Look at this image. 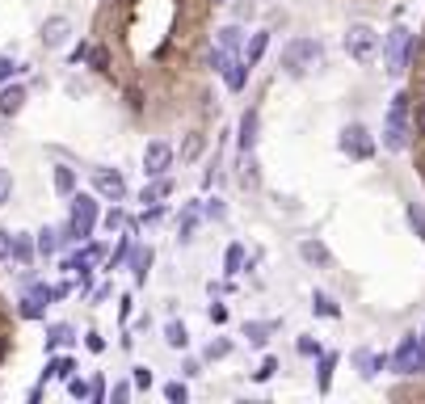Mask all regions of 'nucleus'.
<instances>
[{"instance_id":"obj_18","label":"nucleus","mask_w":425,"mask_h":404,"mask_svg":"<svg viewBox=\"0 0 425 404\" xmlns=\"http://www.w3.org/2000/svg\"><path fill=\"white\" fill-rule=\"evenodd\" d=\"M164 346H169V350H186L189 346V333H186L182 320H169V324H164Z\"/></svg>"},{"instance_id":"obj_31","label":"nucleus","mask_w":425,"mask_h":404,"mask_svg":"<svg viewBox=\"0 0 425 404\" xmlns=\"http://www.w3.org/2000/svg\"><path fill=\"white\" fill-rule=\"evenodd\" d=\"M224 269H228V274H240V269H244V244H228Z\"/></svg>"},{"instance_id":"obj_29","label":"nucleus","mask_w":425,"mask_h":404,"mask_svg":"<svg viewBox=\"0 0 425 404\" xmlns=\"http://www.w3.org/2000/svg\"><path fill=\"white\" fill-rule=\"evenodd\" d=\"M72 371H76L72 358H51L47 362V379H72Z\"/></svg>"},{"instance_id":"obj_26","label":"nucleus","mask_w":425,"mask_h":404,"mask_svg":"<svg viewBox=\"0 0 425 404\" xmlns=\"http://www.w3.org/2000/svg\"><path fill=\"white\" fill-rule=\"evenodd\" d=\"M404 215H409V227L417 232V240H425V207H421V202H409V207H404Z\"/></svg>"},{"instance_id":"obj_35","label":"nucleus","mask_w":425,"mask_h":404,"mask_svg":"<svg viewBox=\"0 0 425 404\" xmlns=\"http://www.w3.org/2000/svg\"><path fill=\"white\" fill-rule=\"evenodd\" d=\"M202 215H206V219H228V207H224V198H206Z\"/></svg>"},{"instance_id":"obj_24","label":"nucleus","mask_w":425,"mask_h":404,"mask_svg":"<svg viewBox=\"0 0 425 404\" xmlns=\"http://www.w3.org/2000/svg\"><path fill=\"white\" fill-rule=\"evenodd\" d=\"M131 269H135V286H143V282H147V269H152V249H135Z\"/></svg>"},{"instance_id":"obj_40","label":"nucleus","mask_w":425,"mask_h":404,"mask_svg":"<svg viewBox=\"0 0 425 404\" xmlns=\"http://www.w3.org/2000/svg\"><path fill=\"white\" fill-rule=\"evenodd\" d=\"M274 371H278V358H266L261 366H257V371H253V375H257V379L266 383V379H274Z\"/></svg>"},{"instance_id":"obj_32","label":"nucleus","mask_w":425,"mask_h":404,"mask_svg":"<svg viewBox=\"0 0 425 404\" xmlns=\"http://www.w3.org/2000/svg\"><path fill=\"white\" fill-rule=\"evenodd\" d=\"M312 312H320V316H329V320H337V304H332L329 295H320V291H316V295H312Z\"/></svg>"},{"instance_id":"obj_28","label":"nucleus","mask_w":425,"mask_h":404,"mask_svg":"<svg viewBox=\"0 0 425 404\" xmlns=\"http://www.w3.org/2000/svg\"><path fill=\"white\" fill-rule=\"evenodd\" d=\"M202 147H206V139H202V135L194 131V135H186V143H182V160H198V156H202Z\"/></svg>"},{"instance_id":"obj_25","label":"nucleus","mask_w":425,"mask_h":404,"mask_svg":"<svg viewBox=\"0 0 425 404\" xmlns=\"http://www.w3.org/2000/svg\"><path fill=\"white\" fill-rule=\"evenodd\" d=\"M332 366H337V354H320V375H316V388H320V392L332 388Z\"/></svg>"},{"instance_id":"obj_11","label":"nucleus","mask_w":425,"mask_h":404,"mask_svg":"<svg viewBox=\"0 0 425 404\" xmlns=\"http://www.w3.org/2000/svg\"><path fill=\"white\" fill-rule=\"evenodd\" d=\"M354 362H358V375H362V379H375V375L392 358H387V354H375V350H358V354H354Z\"/></svg>"},{"instance_id":"obj_49","label":"nucleus","mask_w":425,"mask_h":404,"mask_svg":"<svg viewBox=\"0 0 425 404\" xmlns=\"http://www.w3.org/2000/svg\"><path fill=\"white\" fill-rule=\"evenodd\" d=\"M85 346H89L93 354H101V350H105V337H101V333H89V341H85Z\"/></svg>"},{"instance_id":"obj_37","label":"nucleus","mask_w":425,"mask_h":404,"mask_svg":"<svg viewBox=\"0 0 425 404\" xmlns=\"http://www.w3.org/2000/svg\"><path fill=\"white\" fill-rule=\"evenodd\" d=\"M164 396H169V400H173V404H186V400H189L186 383H177V379H173V383H164Z\"/></svg>"},{"instance_id":"obj_20","label":"nucleus","mask_w":425,"mask_h":404,"mask_svg":"<svg viewBox=\"0 0 425 404\" xmlns=\"http://www.w3.org/2000/svg\"><path fill=\"white\" fill-rule=\"evenodd\" d=\"M59 244H63V232H59V227H43V232H38V244H34V249H38L43 257H51V253H59Z\"/></svg>"},{"instance_id":"obj_33","label":"nucleus","mask_w":425,"mask_h":404,"mask_svg":"<svg viewBox=\"0 0 425 404\" xmlns=\"http://www.w3.org/2000/svg\"><path fill=\"white\" fill-rule=\"evenodd\" d=\"M89 68L93 72H110V51L105 46H89Z\"/></svg>"},{"instance_id":"obj_45","label":"nucleus","mask_w":425,"mask_h":404,"mask_svg":"<svg viewBox=\"0 0 425 404\" xmlns=\"http://www.w3.org/2000/svg\"><path fill=\"white\" fill-rule=\"evenodd\" d=\"M13 72H17V63H13V59H9V55H0V85H4V81H9V76H13Z\"/></svg>"},{"instance_id":"obj_7","label":"nucleus","mask_w":425,"mask_h":404,"mask_svg":"<svg viewBox=\"0 0 425 404\" xmlns=\"http://www.w3.org/2000/svg\"><path fill=\"white\" fill-rule=\"evenodd\" d=\"M341 152L354 156V160H371V156H375V139H371V131H367L362 123H350V127L341 131Z\"/></svg>"},{"instance_id":"obj_46","label":"nucleus","mask_w":425,"mask_h":404,"mask_svg":"<svg viewBox=\"0 0 425 404\" xmlns=\"http://www.w3.org/2000/svg\"><path fill=\"white\" fill-rule=\"evenodd\" d=\"M9 253H13V232H4V227H0V261H4Z\"/></svg>"},{"instance_id":"obj_48","label":"nucleus","mask_w":425,"mask_h":404,"mask_svg":"<svg viewBox=\"0 0 425 404\" xmlns=\"http://www.w3.org/2000/svg\"><path fill=\"white\" fill-rule=\"evenodd\" d=\"M211 320H215V324H228V308H224V304H211Z\"/></svg>"},{"instance_id":"obj_27","label":"nucleus","mask_w":425,"mask_h":404,"mask_svg":"<svg viewBox=\"0 0 425 404\" xmlns=\"http://www.w3.org/2000/svg\"><path fill=\"white\" fill-rule=\"evenodd\" d=\"M194 227H198V207H186V215H182V224H177L182 244H189V240H194Z\"/></svg>"},{"instance_id":"obj_41","label":"nucleus","mask_w":425,"mask_h":404,"mask_svg":"<svg viewBox=\"0 0 425 404\" xmlns=\"http://www.w3.org/2000/svg\"><path fill=\"white\" fill-rule=\"evenodd\" d=\"M13 198V177H9V169H0V207Z\"/></svg>"},{"instance_id":"obj_4","label":"nucleus","mask_w":425,"mask_h":404,"mask_svg":"<svg viewBox=\"0 0 425 404\" xmlns=\"http://www.w3.org/2000/svg\"><path fill=\"white\" fill-rule=\"evenodd\" d=\"M409 55H413V34H409L404 26L387 30V38H383V72H387V76H400V72L409 68Z\"/></svg>"},{"instance_id":"obj_14","label":"nucleus","mask_w":425,"mask_h":404,"mask_svg":"<svg viewBox=\"0 0 425 404\" xmlns=\"http://www.w3.org/2000/svg\"><path fill=\"white\" fill-rule=\"evenodd\" d=\"M257 123H261V118H257V110H244V118H240V152H253V147H257Z\"/></svg>"},{"instance_id":"obj_42","label":"nucleus","mask_w":425,"mask_h":404,"mask_svg":"<svg viewBox=\"0 0 425 404\" xmlns=\"http://www.w3.org/2000/svg\"><path fill=\"white\" fill-rule=\"evenodd\" d=\"M131 388H152V371H147V366H135V375H131Z\"/></svg>"},{"instance_id":"obj_5","label":"nucleus","mask_w":425,"mask_h":404,"mask_svg":"<svg viewBox=\"0 0 425 404\" xmlns=\"http://www.w3.org/2000/svg\"><path fill=\"white\" fill-rule=\"evenodd\" d=\"M345 51H350V59H354V63H375L379 30H375V26H367V21H354V26L345 30Z\"/></svg>"},{"instance_id":"obj_1","label":"nucleus","mask_w":425,"mask_h":404,"mask_svg":"<svg viewBox=\"0 0 425 404\" xmlns=\"http://www.w3.org/2000/svg\"><path fill=\"white\" fill-rule=\"evenodd\" d=\"M325 59V46L316 43V38H295V43H286L283 46V72L286 76H308L316 63Z\"/></svg>"},{"instance_id":"obj_21","label":"nucleus","mask_w":425,"mask_h":404,"mask_svg":"<svg viewBox=\"0 0 425 404\" xmlns=\"http://www.w3.org/2000/svg\"><path fill=\"white\" fill-rule=\"evenodd\" d=\"M9 257H13L17 266H30V261H34V244H30V236H21V232H17V236H13V253H9Z\"/></svg>"},{"instance_id":"obj_12","label":"nucleus","mask_w":425,"mask_h":404,"mask_svg":"<svg viewBox=\"0 0 425 404\" xmlns=\"http://www.w3.org/2000/svg\"><path fill=\"white\" fill-rule=\"evenodd\" d=\"M299 257L308 261V266H332V253L325 240H303L299 244Z\"/></svg>"},{"instance_id":"obj_17","label":"nucleus","mask_w":425,"mask_h":404,"mask_svg":"<svg viewBox=\"0 0 425 404\" xmlns=\"http://www.w3.org/2000/svg\"><path fill=\"white\" fill-rule=\"evenodd\" d=\"M270 333H274V320H248V324H244L248 346H266V341H270Z\"/></svg>"},{"instance_id":"obj_15","label":"nucleus","mask_w":425,"mask_h":404,"mask_svg":"<svg viewBox=\"0 0 425 404\" xmlns=\"http://www.w3.org/2000/svg\"><path fill=\"white\" fill-rule=\"evenodd\" d=\"M21 105H26V89H21V85H9V89H0V114H4V118L21 114Z\"/></svg>"},{"instance_id":"obj_19","label":"nucleus","mask_w":425,"mask_h":404,"mask_svg":"<svg viewBox=\"0 0 425 404\" xmlns=\"http://www.w3.org/2000/svg\"><path fill=\"white\" fill-rule=\"evenodd\" d=\"M266 46H270V34L261 30V34H253V38H248V46H244V55H240V59H244L248 68H257V59L266 55Z\"/></svg>"},{"instance_id":"obj_2","label":"nucleus","mask_w":425,"mask_h":404,"mask_svg":"<svg viewBox=\"0 0 425 404\" xmlns=\"http://www.w3.org/2000/svg\"><path fill=\"white\" fill-rule=\"evenodd\" d=\"M409 93H396L392 97V110H387V127H383V147L387 152H404L409 147Z\"/></svg>"},{"instance_id":"obj_30","label":"nucleus","mask_w":425,"mask_h":404,"mask_svg":"<svg viewBox=\"0 0 425 404\" xmlns=\"http://www.w3.org/2000/svg\"><path fill=\"white\" fill-rule=\"evenodd\" d=\"M215 46H224L228 55H236V51H240V26H224V30H219V43H215Z\"/></svg>"},{"instance_id":"obj_50","label":"nucleus","mask_w":425,"mask_h":404,"mask_svg":"<svg viewBox=\"0 0 425 404\" xmlns=\"http://www.w3.org/2000/svg\"><path fill=\"white\" fill-rule=\"evenodd\" d=\"M114 400H118V404L131 400V383H118V388H114Z\"/></svg>"},{"instance_id":"obj_53","label":"nucleus","mask_w":425,"mask_h":404,"mask_svg":"<svg viewBox=\"0 0 425 404\" xmlns=\"http://www.w3.org/2000/svg\"><path fill=\"white\" fill-rule=\"evenodd\" d=\"M421 341H425V333H421Z\"/></svg>"},{"instance_id":"obj_44","label":"nucleus","mask_w":425,"mask_h":404,"mask_svg":"<svg viewBox=\"0 0 425 404\" xmlns=\"http://www.w3.org/2000/svg\"><path fill=\"white\" fill-rule=\"evenodd\" d=\"M127 224V215H122V211H118V207H114V211H110V215H105V227H110V232H118V227Z\"/></svg>"},{"instance_id":"obj_6","label":"nucleus","mask_w":425,"mask_h":404,"mask_svg":"<svg viewBox=\"0 0 425 404\" xmlns=\"http://www.w3.org/2000/svg\"><path fill=\"white\" fill-rule=\"evenodd\" d=\"M392 366H396L400 375H421V371H425V341L417 337V333H409V337L400 341V350H396Z\"/></svg>"},{"instance_id":"obj_9","label":"nucleus","mask_w":425,"mask_h":404,"mask_svg":"<svg viewBox=\"0 0 425 404\" xmlns=\"http://www.w3.org/2000/svg\"><path fill=\"white\" fill-rule=\"evenodd\" d=\"M93 190L105 202H122L127 198V177L118 169H93Z\"/></svg>"},{"instance_id":"obj_43","label":"nucleus","mask_w":425,"mask_h":404,"mask_svg":"<svg viewBox=\"0 0 425 404\" xmlns=\"http://www.w3.org/2000/svg\"><path fill=\"white\" fill-rule=\"evenodd\" d=\"M295 350H299L303 358H316V354H320V346H316L312 337H299V346H295Z\"/></svg>"},{"instance_id":"obj_22","label":"nucleus","mask_w":425,"mask_h":404,"mask_svg":"<svg viewBox=\"0 0 425 404\" xmlns=\"http://www.w3.org/2000/svg\"><path fill=\"white\" fill-rule=\"evenodd\" d=\"M55 190H59L63 198H72V194H76V173H72L68 165H55Z\"/></svg>"},{"instance_id":"obj_51","label":"nucleus","mask_w":425,"mask_h":404,"mask_svg":"<svg viewBox=\"0 0 425 404\" xmlns=\"http://www.w3.org/2000/svg\"><path fill=\"white\" fill-rule=\"evenodd\" d=\"M4 350H9V341H4V337H0V358H4Z\"/></svg>"},{"instance_id":"obj_36","label":"nucleus","mask_w":425,"mask_h":404,"mask_svg":"<svg viewBox=\"0 0 425 404\" xmlns=\"http://www.w3.org/2000/svg\"><path fill=\"white\" fill-rule=\"evenodd\" d=\"M228 354H232V341H224V337L206 346V362H215V358H228Z\"/></svg>"},{"instance_id":"obj_8","label":"nucleus","mask_w":425,"mask_h":404,"mask_svg":"<svg viewBox=\"0 0 425 404\" xmlns=\"http://www.w3.org/2000/svg\"><path fill=\"white\" fill-rule=\"evenodd\" d=\"M169 169H173V147H169L164 139L147 143V147H143V173H147V177H164Z\"/></svg>"},{"instance_id":"obj_38","label":"nucleus","mask_w":425,"mask_h":404,"mask_svg":"<svg viewBox=\"0 0 425 404\" xmlns=\"http://www.w3.org/2000/svg\"><path fill=\"white\" fill-rule=\"evenodd\" d=\"M228 59H232V55H228L224 46H211V55H206V63H211L215 72H224V68H228Z\"/></svg>"},{"instance_id":"obj_10","label":"nucleus","mask_w":425,"mask_h":404,"mask_svg":"<svg viewBox=\"0 0 425 404\" xmlns=\"http://www.w3.org/2000/svg\"><path fill=\"white\" fill-rule=\"evenodd\" d=\"M68 38H72V21H68V17H59V13H55V17L43 21V46H47V51H59Z\"/></svg>"},{"instance_id":"obj_3","label":"nucleus","mask_w":425,"mask_h":404,"mask_svg":"<svg viewBox=\"0 0 425 404\" xmlns=\"http://www.w3.org/2000/svg\"><path fill=\"white\" fill-rule=\"evenodd\" d=\"M93 227H97V198L93 194H72V215H68L63 240H89Z\"/></svg>"},{"instance_id":"obj_39","label":"nucleus","mask_w":425,"mask_h":404,"mask_svg":"<svg viewBox=\"0 0 425 404\" xmlns=\"http://www.w3.org/2000/svg\"><path fill=\"white\" fill-rule=\"evenodd\" d=\"M68 392H72L76 400H85V396H93V383H85V379H68Z\"/></svg>"},{"instance_id":"obj_34","label":"nucleus","mask_w":425,"mask_h":404,"mask_svg":"<svg viewBox=\"0 0 425 404\" xmlns=\"http://www.w3.org/2000/svg\"><path fill=\"white\" fill-rule=\"evenodd\" d=\"M21 316H26V320H38V316H43V299H38V295H26V299H21Z\"/></svg>"},{"instance_id":"obj_16","label":"nucleus","mask_w":425,"mask_h":404,"mask_svg":"<svg viewBox=\"0 0 425 404\" xmlns=\"http://www.w3.org/2000/svg\"><path fill=\"white\" fill-rule=\"evenodd\" d=\"M68 341H76V328H72V324H51L47 328V354L63 350Z\"/></svg>"},{"instance_id":"obj_52","label":"nucleus","mask_w":425,"mask_h":404,"mask_svg":"<svg viewBox=\"0 0 425 404\" xmlns=\"http://www.w3.org/2000/svg\"><path fill=\"white\" fill-rule=\"evenodd\" d=\"M215 4H224V0H215Z\"/></svg>"},{"instance_id":"obj_23","label":"nucleus","mask_w":425,"mask_h":404,"mask_svg":"<svg viewBox=\"0 0 425 404\" xmlns=\"http://www.w3.org/2000/svg\"><path fill=\"white\" fill-rule=\"evenodd\" d=\"M164 194H173V181H169V177H152V185H143L140 202H160Z\"/></svg>"},{"instance_id":"obj_47","label":"nucleus","mask_w":425,"mask_h":404,"mask_svg":"<svg viewBox=\"0 0 425 404\" xmlns=\"http://www.w3.org/2000/svg\"><path fill=\"white\" fill-rule=\"evenodd\" d=\"M413 131H417V135H425V101L417 105V114H413Z\"/></svg>"},{"instance_id":"obj_13","label":"nucleus","mask_w":425,"mask_h":404,"mask_svg":"<svg viewBox=\"0 0 425 404\" xmlns=\"http://www.w3.org/2000/svg\"><path fill=\"white\" fill-rule=\"evenodd\" d=\"M248 72H253V68H248L244 59L232 55V59H228V68H224V85H228L232 93H240V89H244V81H248Z\"/></svg>"}]
</instances>
